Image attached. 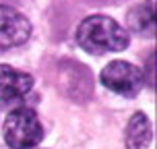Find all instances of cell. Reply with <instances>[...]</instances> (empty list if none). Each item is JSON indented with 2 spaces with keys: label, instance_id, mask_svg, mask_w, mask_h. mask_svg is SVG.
<instances>
[{
  "label": "cell",
  "instance_id": "cell-3",
  "mask_svg": "<svg viewBox=\"0 0 157 149\" xmlns=\"http://www.w3.org/2000/svg\"><path fill=\"white\" fill-rule=\"evenodd\" d=\"M101 83L124 97H134L143 87V71L130 62L114 60L103 69Z\"/></svg>",
  "mask_w": 157,
  "mask_h": 149
},
{
  "label": "cell",
  "instance_id": "cell-6",
  "mask_svg": "<svg viewBox=\"0 0 157 149\" xmlns=\"http://www.w3.org/2000/svg\"><path fill=\"white\" fill-rule=\"evenodd\" d=\"M151 143V122L143 112L134 114L126 126V147L143 149Z\"/></svg>",
  "mask_w": 157,
  "mask_h": 149
},
{
  "label": "cell",
  "instance_id": "cell-5",
  "mask_svg": "<svg viewBox=\"0 0 157 149\" xmlns=\"http://www.w3.org/2000/svg\"><path fill=\"white\" fill-rule=\"evenodd\" d=\"M33 87V77L27 73H21L8 66V64H0V100L2 102H13L23 95L29 93Z\"/></svg>",
  "mask_w": 157,
  "mask_h": 149
},
{
  "label": "cell",
  "instance_id": "cell-4",
  "mask_svg": "<svg viewBox=\"0 0 157 149\" xmlns=\"http://www.w3.org/2000/svg\"><path fill=\"white\" fill-rule=\"evenodd\" d=\"M31 33V23L13 6L0 4V52L21 46Z\"/></svg>",
  "mask_w": 157,
  "mask_h": 149
},
{
  "label": "cell",
  "instance_id": "cell-2",
  "mask_svg": "<svg viewBox=\"0 0 157 149\" xmlns=\"http://www.w3.org/2000/svg\"><path fill=\"white\" fill-rule=\"evenodd\" d=\"M44 139V128L31 108H17L4 120V141L13 149L35 147Z\"/></svg>",
  "mask_w": 157,
  "mask_h": 149
},
{
  "label": "cell",
  "instance_id": "cell-1",
  "mask_svg": "<svg viewBox=\"0 0 157 149\" xmlns=\"http://www.w3.org/2000/svg\"><path fill=\"white\" fill-rule=\"evenodd\" d=\"M78 46L93 56H103L110 52H120L128 46V33L124 27L103 15L87 17L77 29Z\"/></svg>",
  "mask_w": 157,
  "mask_h": 149
},
{
  "label": "cell",
  "instance_id": "cell-7",
  "mask_svg": "<svg viewBox=\"0 0 157 149\" xmlns=\"http://www.w3.org/2000/svg\"><path fill=\"white\" fill-rule=\"evenodd\" d=\"M128 25L132 31L139 33H147L155 29V4L147 0L139 6H134L130 13H128Z\"/></svg>",
  "mask_w": 157,
  "mask_h": 149
}]
</instances>
